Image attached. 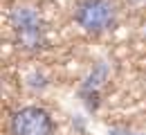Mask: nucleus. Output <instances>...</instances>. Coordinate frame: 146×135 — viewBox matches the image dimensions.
I'll list each match as a JSON object with an SVG mask.
<instances>
[{
	"label": "nucleus",
	"instance_id": "5",
	"mask_svg": "<svg viewBox=\"0 0 146 135\" xmlns=\"http://www.w3.org/2000/svg\"><path fill=\"white\" fill-rule=\"evenodd\" d=\"M128 2H130L133 7H144L146 5V0H128Z\"/></svg>",
	"mask_w": 146,
	"mask_h": 135
},
{
	"label": "nucleus",
	"instance_id": "3",
	"mask_svg": "<svg viewBox=\"0 0 146 135\" xmlns=\"http://www.w3.org/2000/svg\"><path fill=\"white\" fill-rule=\"evenodd\" d=\"M14 41H16V47L23 50V52H38L47 43V39H45V25L14 32Z\"/></svg>",
	"mask_w": 146,
	"mask_h": 135
},
{
	"label": "nucleus",
	"instance_id": "2",
	"mask_svg": "<svg viewBox=\"0 0 146 135\" xmlns=\"http://www.w3.org/2000/svg\"><path fill=\"white\" fill-rule=\"evenodd\" d=\"M11 135H54V119L38 106H23L9 119Z\"/></svg>",
	"mask_w": 146,
	"mask_h": 135
},
{
	"label": "nucleus",
	"instance_id": "4",
	"mask_svg": "<svg viewBox=\"0 0 146 135\" xmlns=\"http://www.w3.org/2000/svg\"><path fill=\"white\" fill-rule=\"evenodd\" d=\"M9 18H11L14 32H18V29H29V27H40V25H43L38 11L32 9V7H16Z\"/></svg>",
	"mask_w": 146,
	"mask_h": 135
},
{
	"label": "nucleus",
	"instance_id": "1",
	"mask_svg": "<svg viewBox=\"0 0 146 135\" xmlns=\"http://www.w3.org/2000/svg\"><path fill=\"white\" fill-rule=\"evenodd\" d=\"M74 20L90 34H101L115 27L117 9L110 0H79L74 7Z\"/></svg>",
	"mask_w": 146,
	"mask_h": 135
}]
</instances>
